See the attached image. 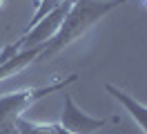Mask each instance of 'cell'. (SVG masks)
Returning a JSON list of instances; mask_svg holds the SVG:
<instances>
[{
	"instance_id": "obj_7",
	"label": "cell",
	"mask_w": 147,
	"mask_h": 134,
	"mask_svg": "<svg viewBox=\"0 0 147 134\" xmlns=\"http://www.w3.org/2000/svg\"><path fill=\"white\" fill-rule=\"evenodd\" d=\"M65 0H36L34 2V14H31V18H29V25H27V29L29 27H34L40 20V18H45L49 11H54L58 5H63Z\"/></svg>"
},
{
	"instance_id": "obj_2",
	"label": "cell",
	"mask_w": 147,
	"mask_h": 134,
	"mask_svg": "<svg viewBox=\"0 0 147 134\" xmlns=\"http://www.w3.org/2000/svg\"><path fill=\"white\" fill-rule=\"evenodd\" d=\"M78 80V74H69V76H56L51 83L47 85H40V87H27L20 89V92H11V94H5L0 96V127L2 125H11L16 123L20 116H25L29 107L38 103L40 98L49 96L54 92H60L67 85H71Z\"/></svg>"
},
{
	"instance_id": "obj_8",
	"label": "cell",
	"mask_w": 147,
	"mask_h": 134,
	"mask_svg": "<svg viewBox=\"0 0 147 134\" xmlns=\"http://www.w3.org/2000/svg\"><path fill=\"white\" fill-rule=\"evenodd\" d=\"M49 134H71V132L65 130L60 123H49Z\"/></svg>"
},
{
	"instance_id": "obj_5",
	"label": "cell",
	"mask_w": 147,
	"mask_h": 134,
	"mask_svg": "<svg viewBox=\"0 0 147 134\" xmlns=\"http://www.w3.org/2000/svg\"><path fill=\"white\" fill-rule=\"evenodd\" d=\"M105 92H107L114 101H118L120 105L125 107V112H129V116L138 123V127L147 134V105L138 103L134 96H129L127 92H123L120 87H116L114 83H105Z\"/></svg>"
},
{
	"instance_id": "obj_9",
	"label": "cell",
	"mask_w": 147,
	"mask_h": 134,
	"mask_svg": "<svg viewBox=\"0 0 147 134\" xmlns=\"http://www.w3.org/2000/svg\"><path fill=\"white\" fill-rule=\"evenodd\" d=\"M0 134H18V130H16V123L2 125V127H0Z\"/></svg>"
},
{
	"instance_id": "obj_6",
	"label": "cell",
	"mask_w": 147,
	"mask_h": 134,
	"mask_svg": "<svg viewBox=\"0 0 147 134\" xmlns=\"http://www.w3.org/2000/svg\"><path fill=\"white\" fill-rule=\"evenodd\" d=\"M42 49H45V47L18 49L11 58H7V61L0 65V83H2V80H7V78H11V76H16V74H20V71H25L31 63H36L38 58H40Z\"/></svg>"
},
{
	"instance_id": "obj_11",
	"label": "cell",
	"mask_w": 147,
	"mask_h": 134,
	"mask_svg": "<svg viewBox=\"0 0 147 134\" xmlns=\"http://www.w3.org/2000/svg\"><path fill=\"white\" fill-rule=\"evenodd\" d=\"M123 134H125V132H123Z\"/></svg>"
},
{
	"instance_id": "obj_4",
	"label": "cell",
	"mask_w": 147,
	"mask_h": 134,
	"mask_svg": "<svg viewBox=\"0 0 147 134\" xmlns=\"http://www.w3.org/2000/svg\"><path fill=\"white\" fill-rule=\"evenodd\" d=\"M58 123L63 125L65 130H69L71 134H94L98 130H102L107 123H120V116H114V118H94V116L85 114L69 94H65L63 112H60V121Z\"/></svg>"
},
{
	"instance_id": "obj_1",
	"label": "cell",
	"mask_w": 147,
	"mask_h": 134,
	"mask_svg": "<svg viewBox=\"0 0 147 134\" xmlns=\"http://www.w3.org/2000/svg\"><path fill=\"white\" fill-rule=\"evenodd\" d=\"M127 0H76L69 9V14L65 16L63 25L58 29V34L45 45V49L40 54L38 61H51L54 56L67 49L71 43H76L78 38H83L96 22H100L109 11L118 9L120 5H125Z\"/></svg>"
},
{
	"instance_id": "obj_10",
	"label": "cell",
	"mask_w": 147,
	"mask_h": 134,
	"mask_svg": "<svg viewBox=\"0 0 147 134\" xmlns=\"http://www.w3.org/2000/svg\"><path fill=\"white\" fill-rule=\"evenodd\" d=\"M145 5H147V0H145Z\"/></svg>"
},
{
	"instance_id": "obj_3",
	"label": "cell",
	"mask_w": 147,
	"mask_h": 134,
	"mask_svg": "<svg viewBox=\"0 0 147 134\" xmlns=\"http://www.w3.org/2000/svg\"><path fill=\"white\" fill-rule=\"evenodd\" d=\"M76 0H65L63 5H58L54 11H49L45 18H40L34 27H29L25 29V34H20L16 38V43H18L20 49H29V47H45L56 34H58V29L63 25L65 16L69 14V9Z\"/></svg>"
}]
</instances>
